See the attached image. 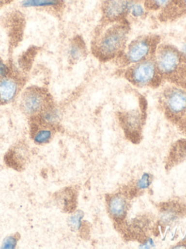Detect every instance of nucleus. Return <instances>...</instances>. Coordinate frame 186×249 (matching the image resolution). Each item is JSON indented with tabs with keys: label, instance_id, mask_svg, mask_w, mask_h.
Masks as SVG:
<instances>
[{
	"label": "nucleus",
	"instance_id": "obj_29",
	"mask_svg": "<svg viewBox=\"0 0 186 249\" xmlns=\"http://www.w3.org/2000/svg\"><path fill=\"white\" fill-rule=\"evenodd\" d=\"M6 1H7V0H0V6H1L3 4L5 3Z\"/></svg>",
	"mask_w": 186,
	"mask_h": 249
},
{
	"label": "nucleus",
	"instance_id": "obj_17",
	"mask_svg": "<svg viewBox=\"0 0 186 249\" xmlns=\"http://www.w3.org/2000/svg\"><path fill=\"white\" fill-rule=\"evenodd\" d=\"M172 0H144L143 3L148 11H162L169 6Z\"/></svg>",
	"mask_w": 186,
	"mask_h": 249
},
{
	"label": "nucleus",
	"instance_id": "obj_8",
	"mask_svg": "<svg viewBox=\"0 0 186 249\" xmlns=\"http://www.w3.org/2000/svg\"><path fill=\"white\" fill-rule=\"evenodd\" d=\"M108 211L116 221H121L126 216L128 204L126 198L121 194L111 195L108 199Z\"/></svg>",
	"mask_w": 186,
	"mask_h": 249
},
{
	"label": "nucleus",
	"instance_id": "obj_28",
	"mask_svg": "<svg viewBox=\"0 0 186 249\" xmlns=\"http://www.w3.org/2000/svg\"><path fill=\"white\" fill-rule=\"evenodd\" d=\"M172 249H186V245L180 243V244L176 245L175 246L172 247Z\"/></svg>",
	"mask_w": 186,
	"mask_h": 249
},
{
	"label": "nucleus",
	"instance_id": "obj_22",
	"mask_svg": "<svg viewBox=\"0 0 186 249\" xmlns=\"http://www.w3.org/2000/svg\"><path fill=\"white\" fill-rule=\"evenodd\" d=\"M151 183V176L148 173H145L137 180L136 188L139 190L148 189Z\"/></svg>",
	"mask_w": 186,
	"mask_h": 249
},
{
	"label": "nucleus",
	"instance_id": "obj_10",
	"mask_svg": "<svg viewBox=\"0 0 186 249\" xmlns=\"http://www.w3.org/2000/svg\"><path fill=\"white\" fill-rule=\"evenodd\" d=\"M122 124L126 133L132 136L138 135L142 124V117L138 111L129 112L122 118Z\"/></svg>",
	"mask_w": 186,
	"mask_h": 249
},
{
	"label": "nucleus",
	"instance_id": "obj_27",
	"mask_svg": "<svg viewBox=\"0 0 186 249\" xmlns=\"http://www.w3.org/2000/svg\"><path fill=\"white\" fill-rule=\"evenodd\" d=\"M182 54H183V57L186 60V42L183 44V49L181 51Z\"/></svg>",
	"mask_w": 186,
	"mask_h": 249
},
{
	"label": "nucleus",
	"instance_id": "obj_6",
	"mask_svg": "<svg viewBox=\"0 0 186 249\" xmlns=\"http://www.w3.org/2000/svg\"><path fill=\"white\" fill-rule=\"evenodd\" d=\"M129 2V0H104L101 6L103 24L126 20Z\"/></svg>",
	"mask_w": 186,
	"mask_h": 249
},
{
	"label": "nucleus",
	"instance_id": "obj_9",
	"mask_svg": "<svg viewBox=\"0 0 186 249\" xmlns=\"http://www.w3.org/2000/svg\"><path fill=\"white\" fill-rule=\"evenodd\" d=\"M17 91L18 84L16 80L7 77L0 79V103H11L17 96Z\"/></svg>",
	"mask_w": 186,
	"mask_h": 249
},
{
	"label": "nucleus",
	"instance_id": "obj_25",
	"mask_svg": "<svg viewBox=\"0 0 186 249\" xmlns=\"http://www.w3.org/2000/svg\"><path fill=\"white\" fill-rule=\"evenodd\" d=\"M154 246H155L154 240L152 238H148L141 245L140 248H142V249H151Z\"/></svg>",
	"mask_w": 186,
	"mask_h": 249
},
{
	"label": "nucleus",
	"instance_id": "obj_18",
	"mask_svg": "<svg viewBox=\"0 0 186 249\" xmlns=\"http://www.w3.org/2000/svg\"><path fill=\"white\" fill-rule=\"evenodd\" d=\"M179 212L180 211H177V208L173 205L167 207L166 209L161 211V220L164 223L173 222L178 218Z\"/></svg>",
	"mask_w": 186,
	"mask_h": 249
},
{
	"label": "nucleus",
	"instance_id": "obj_21",
	"mask_svg": "<svg viewBox=\"0 0 186 249\" xmlns=\"http://www.w3.org/2000/svg\"><path fill=\"white\" fill-rule=\"evenodd\" d=\"M172 81L177 83L180 87L186 89V60L175 76L172 78Z\"/></svg>",
	"mask_w": 186,
	"mask_h": 249
},
{
	"label": "nucleus",
	"instance_id": "obj_3",
	"mask_svg": "<svg viewBox=\"0 0 186 249\" xmlns=\"http://www.w3.org/2000/svg\"><path fill=\"white\" fill-rule=\"evenodd\" d=\"M154 59L161 77L171 80L186 62L180 51L171 45L165 44L158 45Z\"/></svg>",
	"mask_w": 186,
	"mask_h": 249
},
{
	"label": "nucleus",
	"instance_id": "obj_19",
	"mask_svg": "<svg viewBox=\"0 0 186 249\" xmlns=\"http://www.w3.org/2000/svg\"><path fill=\"white\" fill-rule=\"evenodd\" d=\"M52 137V132L49 129H42L37 131L33 136V141L37 144H45L49 142Z\"/></svg>",
	"mask_w": 186,
	"mask_h": 249
},
{
	"label": "nucleus",
	"instance_id": "obj_30",
	"mask_svg": "<svg viewBox=\"0 0 186 249\" xmlns=\"http://www.w3.org/2000/svg\"><path fill=\"white\" fill-rule=\"evenodd\" d=\"M135 1H139V2H143L144 0H135Z\"/></svg>",
	"mask_w": 186,
	"mask_h": 249
},
{
	"label": "nucleus",
	"instance_id": "obj_15",
	"mask_svg": "<svg viewBox=\"0 0 186 249\" xmlns=\"http://www.w3.org/2000/svg\"><path fill=\"white\" fill-rule=\"evenodd\" d=\"M41 117H42V122L46 124L54 125L59 122L61 119V113L55 107H49L43 110Z\"/></svg>",
	"mask_w": 186,
	"mask_h": 249
},
{
	"label": "nucleus",
	"instance_id": "obj_23",
	"mask_svg": "<svg viewBox=\"0 0 186 249\" xmlns=\"http://www.w3.org/2000/svg\"><path fill=\"white\" fill-rule=\"evenodd\" d=\"M17 240L14 237H8L4 240L2 248L4 249H14L16 247Z\"/></svg>",
	"mask_w": 186,
	"mask_h": 249
},
{
	"label": "nucleus",
	"instance_id": "obj_5",
	"mask_svg": "<svg viewBox=\"0 0 186 249\" xmlns=\"http://www.w3.org/2000/svg\"><path fill=\"white\" fill-rule=\"evenodd\" d=\"M161 104L166 116L179 122L186 113V89L172 86L163 91Z\"/></svg>",
	"mask_w": 186,
	"mask_h": 249
},
{
	"label": "nucleus",
	"instance_id": "obj_12",
	"mask_svg": "<svg viewBox=\"0 0 186 249\" xmlns=\"http://www.w3.org/2000/svg\"><path fill=\"white\" fill-rule=\"evenodd\" d=\"M62 4V0H23L21 2L25 8H57Z\"/></svg>",
	"mask_w": 186,
	"mask_h": 249
},
{
	"label": "nucleus",
	"instance_id": "obj_14",
	"mask_svg": "<svg viewBox=\"0 0 186 249\" xmlns=\"http://www.w3.org/2000/svg\"><path fill=\"white\" fill-rule=\"evenodd\" d=\"M147 11L148 10L145 8L143 2L129 0L127 17L135 20L142 19L146 17Z\"/></svg>",
	"mask_w": 186,
	"mask_h": 249
},
{
	"label": "nucleus",
	"instance_id": "obj_24",
	"mask_svg": "<svg viewBox=\"0 0 186 249\" xmlns=\"http://www.w3.org/2000/svg\"><path fill=\"white\" fill-rule=\"evenodd\" d=\"M9 72H10L9 67L2 60L0 59V79L7 77Z\"/></svg>",
	"mask_w": 186,
	"mask_h": 249
},
{
	"label": "nucleus",
	"instance_id": "obj_11",
	"mask_svg": "<svg viewBox=\"0 0 186 249\" xmlns=\"http://www.w3.org/2000/svg\"><path fill=\"white\" fill-rule=\"evenodd\" d=\"M161 14L164 19H174L186 15V0H172Z\"/></svg>",
	"mask_w": 186,
	"mask_h": 249
},
{
	"label": "nucleus",
	"instance_id": "obj_13",
	"mask_svg": "<svg viewBox=\"0 0 186 249\" xmlns=\"http://www.w3.org/2000/svg\"><path fill=\"white\" fill-rule=\"evenodd\" d=\"M86 48L84 42L80 38L74 39L68 48V56L73 62H78L84 58Z\"/></svg>",
	"mask_w": 186,
	"mask_h": 249
},
{
	"label": "nucleus",
	"instance_id": "obj_7",
	"mask_svg": "<svg viewBox=\"0 0 186 249\" xmlns=\"http://www.w3.org/2000/svg\"><path fill=\"white\" fill-rule=\"evenodd\" d=\"M46 104V97L40 90L28 89L22 96L20 106L26 114L33 116L43 111Z\"/></svg>",
	"mask_w": 186,
	"mask_h": 249
},
{
	"label": "nucleus",
	"instance_id": "obj_16",
	"mask_svg": "<svg viewBox=\"0 0 186 249\" xmlns=\"http://www.w3.org/2000/svg\"><path fill=\"white\" fill-rule=\"evenodd\" d=\"M171 159L172 161H183L186 159V140L178 141L173 147L171 151Z\"/></svg>",
	"mask_w": 186,
	"mask_h": 249
},
{
	"label": "nucleus",
	"instance_id": "obj_20",
	"mask_svg": "<svg viewBox=\"0 0 186 249\" xmlns=\"http://www.w3.org/2000/svg\"><path fill=\"white\" fill-rule=\"evenodd\" d=\"M83 216H84V213L82 211H78L70 217L68 223H69L70 227L73 230L77 231L81 228Z\"/></svg>",
	"mask_w": 186,
	"mask_h": 249
},
{
	"label": "nucleus",
	"instance_id": "obj_1",
	"mask_svg": "<svg viewBox=\"0 0 186 249\" xmlns=\"http://www.w3.org/2000/svg\"><path fill=\"white\" fill-rule=\"evenodd\" d=\"M129 27L126 20L103 24L92 44L93 54L99 60L110 61L119 58L127 43Z\"/></svg>",
	"mask_w": 186,
	"mask_h": 249
},
{
	"label": "nucleus",
	"instance_id": "obj_26",
	"mask_svg": "<svg viewBox=\"0 0 186 249\" xmlns=\"http://www.w3.org/2000/svg\"><path fill=\"white\" fill-rule=\"evenodd\" d=\"M178 123H180V124L182 125V127H183V130H184L185 132H186V113H185L184 116H183V118L180 119V121Z\"/></svg>",
	"mask_w": 186,
	"mask_h": 249
},
{
	"label": "nucleus",
	"instance_id": "obj_4",
	"mask_svg": "<svg viewBox=\"0 0 186 249\" xmlns=\"http://www.w3.org/2000/svg\"><path fill=\"white\" fill-rule=\"evenodd\" d=\"M125 77L133 85L141 88L154 87L162 78L154 58L127 67L125 71Z\"/></svg>",
	"mask_w": 186,
	"mask_h": 249
},
{
	"label": "nucleus",
	"instance_id": "obj_2",
	"mask_svg": "<svg viewBox=\"0 0 186 249\" xmlns=\"http://www.w3.org/2000/svg\"><path fill=\"white\" fill-rule=\"evenodd\" d=\"M158 45L159 38L156 36H145L137 37L129 44L126 45L119 59L124 67L135 65L154 58Z\"/></svg>",
	"mask_w": 186,
	"mask_h": 249
}]
</instances>
